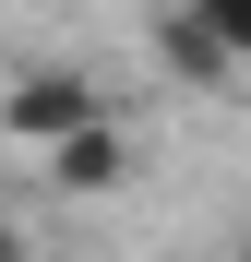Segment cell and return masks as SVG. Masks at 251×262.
I'll return each mask as SVG.
<instances>
[{"mask_svg":"<svg viewBox=\"0 0 251 262\" xmlns=\"http://www.w3.org/2000/svg\"><path fill=\"white\" fill-rule=\"evenodd\" d=\"M227 262H251V227H239V250H227Z\"/></svg>","mask_w":251,"mask_h":262,"instance_id":"6","label":"cell"},{"mask_svg":"<svg viewBox=\"0 0 251 262\" xmlns=\"http://www.w3.org/2000/svg\"><path fill=\"white\" fill-rule=\"evenodd\" d=\"M0 262H36V227H24L12 203H0Z\"/></svg>","mask_w":251,"mask_h":262,"instance_id":"5","label":"cell"},{"mask_svg":"<svg viewBox=\"0 0 251 262\" xmlns=\"http://www.w3.org/2000/svg\"><path fill=\"white\" fill-rule=\"evenodd\" d=\"M120 179H132V131H120V119H108V131H84V143H60V155H48V191H60V203H108Z\"/></svg>","mask_w":251,"mask_h":262,"instance_id":"3","label":"cell"},{"mask_svg":"<svg viewBox=\"0 0 251 262\" xmlns=\"http://www.w3.org/2000/svg\"><path fill=\"white\" fill-rule=\"evenodd\" d=\"M108 83L84 72V60H24L12 83H0V155H36L48 167L60 143H84V131H108Z\"/></svg>","mask_w":251,"mask_h":262,"instance_id":"1","label":"cell"},{"mask_svg":"<svg viewBox=\"0 0 251 262\" xmlns=\"http://www.w3.org/2000/svg\"><path fill=\"white\" fill-rule=\"evenodd\" d=\"M144 36H156V72L180 83V96H227V83H251V72L216 48V36H203V24L180 12V0H156V12H144Z\"/></svg>","mask_w":251,"mask_h":262,"instance_id":"2","label":"cell"},{"mask_svg":"<svg viewBox=\"0 0 251 262\" xmlns=\"http://www.w3.org/2000/svg\"><path fill=\"white\" fill-rule=\"evenodd\" d=\"M180 12H191L203 36H216V48H227L239 72H251V0H180Z\"/></svg>","mask_w":251,"mask_h":262,"instance_id":"4","label":"cell"}]
</instances>
